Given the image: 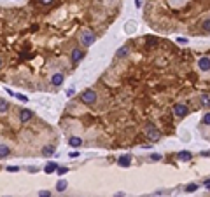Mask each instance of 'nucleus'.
<instances>
[{
    "instance_id": "nucleus-1",
    "label": "nucleus",
    "mask_w": 210,
    "mask_h": 197,
    "mask_svg": "<svg viewBox=\"0 0 210 197\" xmlns=\"http://www.w3.org/2000/svg\"><path fill=\"white\" fill-rule=\"evenodd\" d=\"M95 40H97V37H95V33L91 30H84L81 33V44L84 47H89L91 44H95Z\"/></svg>"
},
{
    "instance_id": "nucleus-2",
    "label": "nucleus",
    "mask_w": 210,
    "mask_h": 197,
    "mask_svg": "<svg viewBox=\"0 0 210 197\" xmlns=\"http://www.w3.org/2000/svg\"><path fill=\"white\" fill-rule=\"evenodd\" d=\"M81 100H82V103H86V105H95V103H97V93L93 89H86L81 94Z\"/></svg>"
},
{
    "instance_id": "nucleus-3",
    "label": "nucleus",
    "mask_w": 210,
    "mask_h": 197,
    "mask_svg": "<svg viewBox=\"0 0 210 197\" xmlns=\"http://www.w3.org/2000/svg\"><path fill=\"white\" fill-rule=\"evenodd\" d=\"M146 134H147V138L151 140V141H158V140L161 138V133H159V129H158L156 126H152V124H147Z\"/></svg>"
},
{
    "instance_id": "nucleus-4",
    "label": "nucleus",
    "mask_w": 210,
    "mask_h": 197,
    "mask_svg": "<svg viewBox=\"0 0 210 197\" xmlns=\"http://www.w3.org/2000/svg\"><path fill=\"white\" fill-rule=\"evenodd\" d=\"M189 113V108L186 107V105H180V103H177L175 107H173V115H177V117H186Z\"/></svg>"
},
{
    "instance_id": "nucleus-5",
    "label": "nucleus",
    "mask_w": 210,
    "mask_h": 197,
    "mask_svg": "<svg viewBox=\"0 0 210 197\" xmlns=\"http://www.w3.org/2000/svg\"><path fill=\"white\" fill-rule=\"evenodd\" d=\"M117 164L121 166V167H128V166L131 164V155H130V154L121 155V157L117 159Z\"/></svg>"
},
{
    "instance_id": "nucleus-6",
    "label": "nucleus",
    "mask_w": 210,
    "mask_h": 197,
    "mask_svg": "<svg viewBox=\"0 0 210 197\" xmlns=\"http://www.w3.org/2000/svg\"><path fill=\"white\" fill-rule=\"evenodd\" d=\"M198 66H200V70L201 72H208L210 70V58H200V61H198Z\"/></svg>"
},
{
    "instance_id": "nucleus-7",
    "label": "nucleus",
    "mask_w": 210,
    "mask_h": 197,
    "mask_svg": "<svg viewBox=\"0 0 210 197\" xmlns=\"http://www.w3.org/2000/svg\"><path fill=\"white\" fill-rule=\"evenodd\" d=\"M70 58H72V61L79 63V61L84 58V53H82L81 49H74V51H72V54H70Z\"/></svg>"
},
{
    "instance_id": "nucleus-8",
    "label": "nucleus",
    "mask_w": 210,
    "mask_h": 197,
    "mask_svg": "<svg viewBox=\"0 0 210 197\" xmlns=\"http://www.w3.org/2000/svg\"><path fill=\"white\" fill-rule=\"evenodd\" d=\"M51 84L53 85H61L63 84V73H60V72L53 73V77H51Z\"/></svg>"
},
{
    "instance_id": "nucleus-9",
    "label": "nucleus",
    "mask_w": 210,
    "mask_h": 197,
    "mask_svg": "<svg viewBox=\"0 0 210 197\" xmlns=\"http://www.w3.org/2000/svg\"><path fill=\"white\" fill-rule=\"evenodd\" d=\"M32 117H33V113L30 110H21L19 112V120L21 122H28V120H32Z\"/></svg>"
},
{
    "instance_id": "nucleus-10",
    "label": "nucleus",
    "mask_w": 210,
    "mask_h": 197,
    "mask_svg": "<svg viewBox=\"0 0 210 197\" xmlns=\"http://www.w3.org/2000/svg\"><path fill=\"white\" fill-rule=\"evenodd\" d=\"M191 152H187V150H182V152H179V160H182V162H186V160H191Z\"/></svg>"
},
{
    "instance_id": "nucleus-11",
    "label": "nucleus",
    "mask_w": 210,
    "mask_h": 197,
    "mask_svg": "<svg viewBox=\"0 0 210 197\" xmlns=\"http://www.w3.org/2000/svg\"><path fill=\"white\" fill-rule=\"evenodd\" d=\"M44 171H46L47 175H51V173H54V171H58V164H56V162H47Z\"/></svg>"
},
{
    "instance_id": "nucleus-12",
    "label": "nucleus",
    "mask_w": 210,
    "mask_h": 197,
    "mask_svg": "<svg viewBox=\"0 0 210 197\" xmlns=\"http://www.w3.org/2000/svg\"><path fill=\"white\" fill-rule=\"evenodd\" d=\"M0 157H2V159L9 157V147H7L6 143H2V145H0Z\"/></svg>"
},
{
    "instance_id": "nucleus-13",
    "label": "nucleus",
    "mask_w": 210,
    "mask_h": 197,
    "mask_svg": "<svg viewBox=\"0 0 210 197\" xmlns=\"http://www.w3.org/2000/svg\"><path fill=\"white\" fill-rule=\"evenodd\" d=\"M68 143H70V147H81V145H82V140L79 138V136H72Z\"/></svg>"
},
{
    "instance_id": "nucleus-14",
    "label": "nucleus",
    "mask_w": 210,
    "mask_h": 197,
    "mask_svg": "<svg viewBox=\"0 0 210 197\" xmlns=\"http://www.w3.org/2000/svg\"><path fill=\"white\" fill-rule=\"evenodd\" d=\"M67 187H68V181L60 180L58 185H56V190H58V192H63V190H67Z\"/></svg>"
},
{
    "instance_id": "nucleus-15",
    "label": "nucleus",
    "mask_w": 210,
    "mask_h": 197,
    "mask_svg": "<svg viewBox=\"0 0 210 197\" xmlns=\"http://www.w3.org/2000/svg\"><path fill=\"white\" fill-rule=\"evenodd\" d=\"M126 54H128V45H123L121 49H117V53H116V56H117V58H124Z\"/></svg>"
},
{
    "instance_id": "nucleus-16",
    "label": "nucleus",
    "mask_w": 210,
    "mask_h": 197,
    "mask_svg": "<svg viewBox=\"0 0 210 197\" xmlns=\"http://www.w3.org/2000/svg\"><path fill=\"white\" fill-rule=\"evenodd\" d=\"M9 105H7V100H0V113H6Z\"/></svg>"
},
{
    "instance_id": "nucleus-17",
    "label": "nucleus",
    "mask_w": 210,
    "mask_h": 197,
    "mask_svg": "<svg viewBox=\"0 0 210 197\" xmlns=\"http://www.w3.org/2000/svg\"><path fill=\"white\" fill-rule=\"evenodd\" d=\"M201 28H203L207 33H210V18H207V19H203V23H201Z\"/></svg>"
},
{
    "instance_id": "nucleus-18",
    "label": "nucleus",
    "mask_w": 210,
    "mask_h": 197,
    "mask_svg": "<svg viewBox=\"0 0 210 197\" xmlns=\"http://www.w3.org/2000/svg\"><path fill=\"white\" fill-rule=\"evenodd\" d=\"M42 154H44V155L54 154V147H49V145H47V147H44V148H42Z\"/></svg>"
},
{
    "instance_id": "nucleus-19",
    "label": "nucleus",
    "mask_w": 210,
    "mask_h": 197,
    "mask_svg": "<svg viewBox=\"0 0 210 197\" xmlns=\"http://www.w3.org/2000/svg\"><path fill=\"white\" fill-rule=\"evenodd\" d=\"M201 105H203V107H210V98L207 94L201 96Z\"/></svg>"
},
{
    "instance_id": "nucleus-20",
    "label": "nucleus",
    "mask_w": 210,
    "mask_h": 197,
    "mask_svg": "<svg viewBox=\"0 0 210 197\" xmlns=\"http://www.w3.org/2000/svg\"><path fill=\"white\" fill-rule=\"evenodd\" d=\"M201 122H203L205 126H210V113H205L203 119H201Z\"/></svg>"
},
{
    "instance_id": "nucleus-21",
    "label": "nucleus",
    "mask_w": 210,
    "mask_h": 197,
    "mask_svg": "<svg viewBox=\"0 0 210 197\" xmlns=\"http://www.w3.org/2000/svg\"><path fill=\"white\" fill-rule=\"evenodd\" d=\"M6 169L9 171V173H18V171H19V167H18V166H7Z\"/></svg>"
},
{
    "instance_id": "nucleus-22",
    "label": "nucleus",
    "mask_w": 210,
    "mask_h": 197,
    "mask_svg": "<svg viewBox=\"0 0 210 197\" xmlns=\"http://www.w3.org/2000/svg\"><path fill=\"white\" fill-rule=\"evenodd\" d=\"M39 197H51V192L49 190H40L39 192Z\"/></svg>"
},
{
    "instance_id": "nucleus-23",
    "label": "nucleus",
    "mask_w": 210,
    "mask_h": 197,
    "mask_svg": "<svg viewBox=\"0 0 210 197\" xmlns=\"http://www.w3.org/2000/svg\"><path fill=\"white\" fill-rule=\"evenodd\" d=\"M16 98L19 100V101H23V103L28 101V96H25V94H16Z\"/></svg>"
},
{
    "instance_id": "nucleus-24",
    "label": "nucleus",
    "mask_w": 210,
    "mask_h": 197,
    "mask_svg": "<svg viewBox=\"0 0 210 197\" xmlns=\"http://www.w3.org/2000/svg\"><path fill=\"white\" fill-rule=\"evenodd\" d=\"M146 42H149V45H154V44H156L158 40H156L154 37H146Z\"/></svg>"
},
{
    "instance_id": "nucleus-25",
    "label": "nucleus",
    "mask_w": 210,
    "mask_h": 197,
    "mask_svg": "<svg viewBox=\"0 0 210 197\" xmlns=\"http://www.w3.org/2000/svg\"><path fill=\"white\" fill-rule=\"evenodd\" d=\"M196 188H198V185H194V183H193V185H187V187H186V192H194Z\"/></svg>"
},
{
    "instance_id": "nucleus-26",
    "label": "nucleus",
    "mask_w": 210,
    "mask_h": 197,
    "mask_svg": "<svg viewBox=\"0 0 210 197\" xmlns=\"http://www.w3.org/2000/svg\"><path fill=\"white\" fill-rule=\"evenodd\" d=\"M56 173H58L60 176H63L65 173H68V169H67V167H58V171H56Z\"/></svg>"
},
{
    "instance_id": "nucleus-27",
    "label": "nucleus",
    "mask_w": 210,
    "mask_h": 197,
    "mask_svg": "<svg viewBox=\"0 0 210 197\" xmlns=\"http://www.w3.org/2000/svg\"><path fill=\"white\" fill-rule=\"evenodd\" d=\"M151 159H152V160H161V155H159V154H152Z\"/></svg>"
},
{
    "instance_id": "nucleus-28",
    "label": "nucleus",
    "mask_w": 210,
    "mask_h": 197,
    "mask_svg": "<svg viewBox=\"0 0 210 197\" xmlns=\"http://www.w3.org/2000/svg\"><path fill=\"white\" fill-rule=\"evenodd\" d=\"M42 6H49V4H53V0H39Z\"/></svg>"
},
{
    "instance_id": "nucleus-29",
    "label": "nucleus",
    "mask_w": 210,
    "mask_h": 197,
    "mask_svg": "<svg viewBox=\"0 0 210 197\" xmlns=\"http://www.w3.org/2000/svg\"><path fill=\"white\" fill-rule=\"evenodd\" d=\"M177 42H179V44H187V38H184V37H179V38H177Z\"/></svg>"
},
{
    "instance_id": "nucleus-30",
    "label": "nucleus",
    "mask_w": 210,
    "mask_h": 197,
    "mask_svg": "<svg viewBox=\"0 0 210 197\" xmlns=\"http://www.w3.org/2000/svg\"><path fill=\"white\" fill-rule=\"evenodd\" d=\"M79 155H81L79 152H72V154H70V157H72V159H76V157H79Z\"/></svg>"
},
{
    "instance_id": "nucleus-31",
    "label": "nucleus",
    "mask_w": 210,
    "mask_h": 197,
    "mask_svg": "<svg viewBox=\"0 0 210 197\" xmlns=\"http://www.w3.org/2000/svg\"><path fill=\"white\" fill-rule=\"evenodd\" d=\"M205 187H207V188H210V180H207V181H205Z\"/></svg>"
},
{
    "instance_id": "nucleus-32",
    "label": "nucleus",
    "mask_w": 210,
    "mask_h": 197,
    "mask_svg": "<svg viewBox=\"0 0 210 197\" xmlns=\"http://www.w3.org/2000/svg\"><path fill=\"white\" fill-rule=\"evenodd\" d=\"M4 197H7V195H4Z\"/></svg>"
}]
</instances>
